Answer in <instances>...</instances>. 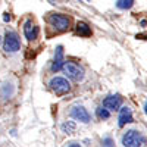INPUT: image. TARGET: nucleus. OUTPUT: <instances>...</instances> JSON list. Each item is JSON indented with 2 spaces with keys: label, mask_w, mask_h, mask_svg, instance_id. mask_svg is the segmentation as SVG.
I'll list each match as a JSON object with an SVG mask.
<instances>
[{
  "label": "nucleus",
  "mask_w": 147,
  "mask_h": 147,
  "mask_svg": "<svg viewBox=\"0 0 147 147\" xmlns=\"http://www.w3.org/2000/svg\"><path fill=\"white\" fill-rule=\"evenodd\" d=\"M49 2H50V3H53V5H55L56 2H59V0H49Z\"/></svg>",
  "instance_id": "6ab92c4d"
},
{
  "label": "nucleus",
  "mask_w": 147,
  "mask_h": 147,
  "mask_svg": "<svg viewBox=\"0 0 147 147\" xmlns=\"http://www.w3.org/2000/svg\"><path fill=\"white\" fill-rule=\"evenodd\" d=\"M144 113L147 115V102H146V105H144Z\"/></svg>",
  "instance_id": "a211bd4d"
},
{
  "label": "nucleus",
  "mask_w": 147,
  "mask_h": 147,
  "mask_svg": "<svg viewBox=\"0 0 147 147\" xmlns=\"http://www.w3.org/2000/svg\"><path fill=\"white\" fill-rule=\"evenodd\" d=\"M69 146H72V147H75V146H80L78 143H69Z\"/></svg>",
  "instance_id": "f3484780"
},
{
  "label": "nucleus",
  "mask_w": 147,
  "mask_h": 147,
  "mask_svg": "<svg viewBox=\"0 0 147 147\" xmlns=\"http://www.w3.org/2000/svg\"><path fill=\"white\" fill-rule=\"evenodd\" d=\"M24 34H25L28 41H34L38 37V28L31 19H27L25 24H24Z\"/></svg>",
  "instance_id": "0eeeda50"
},
{
  "label": "nucleus",
  "mask_w": 147,
  "mask_h": 147,
  "mask_svg": "<svg viewBox=\"0 0 147 147\" xmlns=\"http://www.w3.org/2000/svg\"><path fill=\"white\" fill-rule=\"evenodd\" d=\"M49 85H50L52 91L57 96H63V94H68L71 91V84L68 82L66 78H62V77L52 78L50 82H49Z\"/></svg>",
  "instance_id": "20e7f679"
},
{
  "label": "nucleus",
  "mask_w": 147,
  "mask_h": 147,
  "mask_svg": "<svg viewBox=\"0 0 147 147\" xmlns=\"http://www.w3.org/2000/svg\"><path fill=\"white\" fill-rule=\"evenodd\" d=\"M47 21L57 31H66V30H69V25H71V19L60 13H52Z\"/></svg>",
  "instance_id": "39448f33"
},
{
  "label": "nucleus",
  "mask_w": 147,
  "mask_h": 147,
  "mask_svg": "<svg viewBox=\"0 0 147 147\" xmlns=\"http://www.w3.org/2000/svg\"><path fill=\"white\" fill-rule=\"evenodd\" d=\"M122 144L125 147H138V146H144L146 144V137L140 131L136 129H129L127 131V134L122 137Z\"/></svg>",
  "instance_id": "f257e3e1"
},
{
  "label": "nucleus",
  "mask_w": 147,
  "mask_h": 147,
  "mask_svg": "<svg viewBox=\"0 0 147 147\" xmlns=\"http://www.w3.org/2000/svg\"><path fill=\"white\" fill-rule=\"evenodd\" d=\"M0 41H2V37H0Z\"/></svg>",
  "instance_id": "aec40b11"
},
{
  "label": "nucleus",
  "mask_w": 147,
  "mask_h": 147,
  "mask_svg": "<svg viewBox=\"0 0 147 147\" xmlns=\"http://www.w3.org/2000/svg\"><path fill=\"white\" fill-rule=\"evenodd\" d=\"M103 144L105 146H113V140L112 138H105L103 140Z\"/></svg>",
  "instance_id": "2eb2a0df"
},
{
  "label": "nucleus",
  "mask_w": 147,
  "mask_h": 147,
  "mask_svg": "<svg viewBox=\"0 0 147 147\" xmlns=\"http://www.w3.org/2000/svg\"><path fill=\"white\" fill-rule=\"evenodd\" d=\"M62 131L63 132H66V134H74L75 132V129H77V124L74 121H66V122H63L62 124Z\"/></svg>",
  "instance_id": "f8f14e48"
},
{
  "label": "nucleus",
  "mask_w": 147,
  "mask_h": 147,
  "mask_svg": "<svg viewBox=\"0 0 147 147\" xmlns=\"http://www.w3.org/2000/svg\"><path fill=\"white\" fill-rule=\"evenodd\" d=\"M119 110V118H118V125L122 128L125 124H131V122L134 121V118H132V112H131V109L129 107H127V106H124V107H119L118 109Z\"/></svg>",
  "instance_id": "1a4fd4ad"
},
{
  "label": "nucleus",
  "mask_w": 147,
  "mask_h": 147,
  "mask_svg": "<svg viewBox=\"0 0 147 147\" xmlns=\"http://www.w3.org/2000/svg\"><path fill=\"white\" fill-rule=\"evenodd\" d=\"M69 115L71 118H74L75 121H80V122H84V124H87V122H90V113L87 112V109H85L84 106H74L71 110H69Z\"/></svg>",
  "instance_id": "423d86ee"
},
{
  "label": "nucleus",
  "mask_w": 147,
  "mask_h": 147,
  "mask_svg": "<svg viewBox=\"0 0 147 147\" xmlns=\"http://www.w3.org/2000/svg\"><path fill=\"white\" fill-rule=\"evenodd\" d=\"M97 116H99L100 119H109V116H110V112L106 109V107H99L97 109Z\"/></svg>",
  "instance_id": "4468645a"
},
{
  "label": "nucleus",
  "mask_w": 147,
  "mask_h": 147,
  "mask_svg": "<svg viewBox=\"0 0 147 147\" xmlns=\"http://www.w3.org/2000/svg\"><path fill=\"white\" fill-rule=\"evenodd\" d=\"M63 47L62 46H57L56 47V55H55V62L52 65V71L53 72H57L62 69V65H63Z\"/></svg>",
  "instance_id": "9d476101"
},
{
  "label": "nucleus",
  "mask_w": 147,
  "mask_h": 147,
  "mask_svg": "<svg viewBox=\"0 0 147 147\" xmlns=\"http://www.w3.org/2000/svg\"><path fill=\"white\" fill-rule=\"evenodd\" d=\"M77 34L81 37H88V35H91V28L85 22H78L77 24Z\"/></svg>",
  "instance_id": "9b49d317"
},
{
  "label": "nucleus",
  "mask_w": 147,
  "mask_h": 147,
  "mask_svg": "<svg viewBox=\"0 0 147 147\" xmlns=\"http://www.w3.org/2000/svg\"><path fill=\"white\" fill-rule=\"evenodd\" d=\"M122 106V97L115 94V96H109L103 100V107H106L109 112H112V110H118L119 107Z\"/></svg>",
  "instance_id": "6e6552de"
},
{
  "label": "nucleus",
  "mask_w": 147,
  "mask_h": 147,
  "mask_svg": "<svg viewBox=\"0 0 147 147\" xmlns=\"http://www.w3.org/2000/svg\"><path fill=\"white\" fill-rule=\"evenodd\" d=\"M62 71L65 72V75L69 80L75 81V82H80V81L84 80V71H82V68H80L78 65L72 63V62H63Z\"/></svg>",
  "instance_id": "f03ea898"
},
{
  "label": "nucleus",
  "mask_w": 147,
  "mask_h": 147,
  "mask_svg": "<svg viewBox=\"0 0 147 147\" xmlns=\"http://www.w3.org/2000/svg\"><path fill=\"white\" fill-rule=\"evenodd\" d=\"M132 6H134V0H118L116 2V7L121 9V10L131 9Z\"/></svg>",
  "instance_id": "ddd939ff"
},
{
  "label": "nucleus",
  "mask_w": 147,
  "mask_h": 147,
  "mask_svg": "<svg viewBox=\"0 0 147 147\" xmlns=\"http://www.w3.org/2000/svg\"><path fill=\"white\" fill-rule=\"evenodd\" d=\"M3 21H5V22H9V21H10V16H9L7 13H5V16H3Z\"/></svg>",
  "instance_id": "dca6fc26"
},
{
  "label": "nucleus",
  "mask_w": 147,
  "mask_h": 147,
  "mask_svg": "<svg viewBox=\"0 0 147 147\" xmlns=\"http://www.w3.org/2000/svg\"><path fill=\"white\" fill-rule=\"evenodd\" d=\"M19 49H21V41H19L18 34L13 31H7L3 40V50L6 53H15Z\"/></svg>",
  "instance_id": "7ed1b4c3"
}]
</instances>
